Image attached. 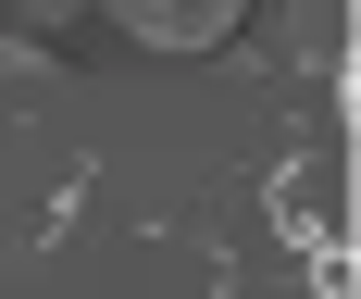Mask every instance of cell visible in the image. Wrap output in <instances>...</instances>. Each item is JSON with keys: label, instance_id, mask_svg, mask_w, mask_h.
I'll return each instance as SVG.
<instances>
[{"label": "cell", "instance_id": "obj_1", "mask_svg": "<svg viewBox=\"0 0 361 299\" xmlns=\"http://www.w3.org/2000/svg\"><path fill=\"white\" fill-rule=\"evenodd\" d=\"M100 13H112L125 37H149V50H212L250 0H100Z\"/></svg>", "mask_w": 361, "mask_h": 299}, {"label": "cell", "instance_id": "obj_2", "mask_svg": "<svg viewBox=\"0 0 361 299\" xmlns=\"http://www.w3.org/2000/svg\"><path fill=\"white\" fill-rule=\"evenodd\" d=\"M287 237H299V250H336V150H324V162H299V187H287Z\"/></svg>", "mask_w": 361, "mask_h": 299}, {"label": "cell", "instance_id": "obj_3", "mask_svg": "<svg viewBox=\"0 0 361 299\" xmlns=\"http://www.w3.org/2000/svg\"><path fill=\"white\" fill-rule=\"evenodd\" d=\"M75 13H87V0H13V25H25V37H50V25H75Z\"/></svg>", "mask_w": 361, "mask_h": 299}]
</instances>
